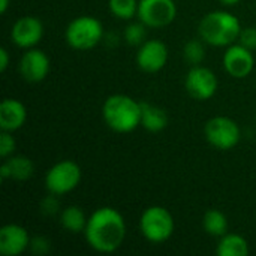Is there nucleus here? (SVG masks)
I'll use <instances>...</instances> for the list:
<instances>
[{"instance_id": "nucleus-1", "label": "nucleus", "mask_w": 256, "mask_h": 256, "mask_svg": "<svg viewBox=\"0 0 256 256\" xmlns=\"http://www.w3.org/2000/svg\"><path fill=\"white\" fill-rule=\"evenodd\" d=\"M126 231V220L117 208L99 207L88 216L84 236L94 252L114 254L122 248Z\"/></svg>"}, {"instance_id": "nucleus-2", "label": "nucleus", "mask_w": 256, "mask_h": 256, "mask_svg": "<svg viewBox=\"0 0 256 256\" xmlns=\"http://www.w3.org/2000/svg\"><path fill=\"white\" fill-rule=\"evenodd\" d=\"M243 27L240 20L230 10H212L206 14L198 24L200 38L212 46L226 48L236 44Z\"/></svg>"}, {"instance_id": "nucleus-3", "label": "nucleus", "mask_w": 256, "mask_h": 256, "mask_svg": "<svg viewBox=\"0 0 256 256\" xmlns=\"http://www.w3.org/2000/svg\"><path fill=\"white\" fill-rule=\"evenodd\" d=\"M141 102L122 93L111 94L102 105L105 124L117 134H129L141 126Z\"/></svg>"}, {"instance_id": "nucleus-4", "label": "nucleus", "mask_w": 256, "mask_h": 256, "mask_svg": "<svg viewBox=\"0 0 256 256\" xmlns=\"http://www.w3.org/2000/svg\"><path fill=\"white\" fill-rule=\"evenodd\" d=\"M102 22L92 15H80L74 18L64 30L66 44L78 51H87L99 45L104 39Z\"/></svg>"}, {"instance_id": "nucleus-5", "label": "nucleus", "mask_w": 256, "mask_h": 256, "mask_svg": "<svg viewBox=\"0 0 256 256\" xmlns=\"http://www.w3.org/2000/svg\"><path fill=\"white\" fill-rule=\"evenodd\" d=\"M176 230V222L168 208L162 206H150L140 216V232L153 244L168 242Z\"/></svg>"}, {"instance_id": "nucleus-6", "label": "nucleus", "mask_w": 256, "mask_h": 256, "mask_svg": "<svg viewBox=\"0 0 256 256\" xmlns=\"http://www.w3.org/2000/svg\"><path fill=\"white\" fill-rule=\"evenodd\" d=\"M82 178L81 166L70 159H63L54 164L45 174V189L54 195H66L78 188Z\"/></svg>"}, {"instance_id": "nucleus-7", "label": "nucleus", "mask_w": 256, "mask_h": 256, "mask_svg": "<svg viewBox=\"0 0 256 256\" xmlns=\"http://www.w3.org/2000/svg\"><path fill=\"white\" fill-rule=\"evenodd\" d=\"M204 136L212 147L226 152L238 146L242 140V130L238 123L231 117L216 116L206 123Z\"/></svg>"}, {"instance_id": "nucleus-8", "label": "nucleus", "mask_w": 256, "mask_h": 256, "mask_svg": "<svg viewBox=\"0 0 256 256\" xmlns=\"http://www.w3.org/2000/svg\"><path fill=\"white\" fill-rule=\"evenodd\" d=\"M136 16L148 28H164L176 20L177 4L174 0H140Z\"/></svg>"}, {"instance_id": "nucleus-9", "label": "nucleus", "mask_w": 256, "mask_h": 256, "mask_svg": "<svg viewBox=\"0 0 256 256\" xmlns=\"http://www.w3.org/2000/svg\"><path fill=\"white\" fill-rule=\"evenodd\" d=\"M219 87V80L216 74L206 66H192L184 78V88L188 94L195 100L212 99Z\"/></svg>"}, {"instance_id": "nucleus-10", "label": "nucleus", "mask_w": 256, "mask_h": 256, "mask_svg": "<svg viewBox=\"0 0 256 256\" xmlns=\"http://www.w3.org/2000/svg\"><path fill=\"white\" fill-rule=\"evenodd\" d=\"M170 58V51L165 42L160 39L144 40L136 51V64L146 74L160 72Z\"/></svg>"}, {"instance_id": "nucleus-11", "label": "nucleus", "mask_w": 256, "mask_h": 256, "mask_svg": "<svg viewBox=\"0 0 256 256\" xmlns=\"http://www.w3.org/2000/svg\"><path fill=\"white\" fill-rule=\"evenodd\" d=\"M222 64L225 72L237 80H243L249 76L255 68V57L252 50L246 48L244 45L232 44L226 46L224 57H222Z\"/></svg>"}, {"instance_id": "nucleus-12", "label": "nucleus", "mask_w": 256, "mask_h": 256, "mask_svg": "<svg viewBox=\"0 0 256 256\" xmlns=\"http://www.w3.org/2000/svg\"><path fill=\"white\" fill-rule=\"evenodd\" d=\"M44 38V24L38 16L24 15L18 18L10 28V40L22 50L34 48Z\"/></svg>"}, {"instance_id": "nucleus-13", "label": "nucleus", "mask_w": 256, "mask_h": 256, "mask_svg": "<svg viewBox=\"0 0 256 256\" xmlns=\"http://www.w3.org/2000/svg\"><path fill=\"white\" fill-rule=\"evenodd\" d=\"M51 69V62L46 52L39 48L26 50L18 63V72L27 82H40L44 81Z\"/></svg>"}, {"instance_id": "nucleus-14", "label": "nucleus", "mask_w": 256, "mask_h": 256, "mask_svg": "<svg viewBox=\"0 0 256 256\" xmlns=\"http://www.w3.org/2000/svg\"><path fill=\"white\" fill-rule=\"evenodd\" d=\"M32 237L18 224L3 225L0 230V254L3 256H20L30 248Z\"/></svg>"}, {"instance_id": "nucleus-15", "label": "nucleus", "mask_w": 256, "mask_h": 256, "mask_svg": "<svg viewBox=\"0 0 256 256\" xmlns=\"http://www.w3.org/2000/svg\"><path fill=\"white\" fill-rule=\"evenodd\" d=\"M27 108L14 98H6L0 104V129L6 132H15L26 124Z\"/></svg>"}, {"instance_id": "nucleus-16", "label": "nucleus", "mask_w": 256, "mask_h": 256, "mask_svg": "<svg viewBox=\"0 0 256 256\" xmlns=\"http://www.w3.org/2000/svg\"><path fill=\"white\" fill-rule=\"evenodd\" d=\"M34 172V164L27 156H9L0 166V177L3 180L26 182Z\"/></svg>"}, {"instance_id": "nucleus-17", "label": "nucleus", "mask_w": 256, "mask_h": 256, "mask_svg": "<svg viewBox=\"0 0 256 256\" xmlns=\"http://www.w3.org/2000/svg\"><path fill=\"white\" fill-rule=\"evenodd\" d=\"M142 106V116H141V126L153 134L162 132L168 126V112L150 102H141Z\"/></svg>"}, {"instance_id": "nucleus-18", "label": "nucleus", "mask_w": 256, "mask_h": 256, "mask_svg": "<svg viewBox=\"0 0 256 256\" xmlns=\"http://www.w3.org/2000/svg\"><path fill=\"white\" fill-rule=\"evenodd\" d=\"M250 252L248 240L240 234L226 232L219 238L216 254L219 256H248Z\"/></svg>"}, {"instance_id": "nucleus-19", "label": "nucleus", "mask_w": 256, "mask_h": 256, "mask_svg": "<svg viewBox=\"0 0 256 256\" xmlns=\"http://www.w3.org/2000/svg\"><path fill=\"white\" fill-rule=\"evenodd\" d=\"M88 218L86 216L84 210L78 206H69L62 210L60 213V224L70 234L84 232Z\"/></svg>"}, {"instance_id": "nucleus-20", "label": "nucleus", "mask_w": 256, "mask_h": 256, "mask_svg": "<svg viewBox=\"0 0 256 256\" xmlns=\"http://www.w3.org/2000/svg\"><path fill=\"white\" fill-rule=\"evenodd\" d=\"M202 226L208 236L220 238L228 232V218L224 212L218 208H210L202 218Z\"/></svg>"}, {"instance_id": "nucleus-21", "label": "nucleus", "mask_w": 256, "mask_h": 256, "mask_svg": "<svg viewBox=\"0 0 256 256\" xmlns=\"http://www.w3.org/2000/svg\"><path fill=\"white\" fill-rule=\"evenodd\" d=\"M140 0H108V8L111 14L123 21H129L138 14Z\"/></svg>"}, {"instance_id": "nucleus-22", "label": "nucleus", "mask_w": 256, "mask_h": 256, "mask_svg": "<svg viewBox=\"0 0 256 256\" xmlns=\"http://www.w3.org/2000/svg\"><path fill=\"white\" fill-rule=\"evenodd\" d=\"M204 44L206 42L201 38L200 39H190L186 42V45L183 48V57L190 66H198L204 62V58H206Z\"/></svg>"}, {"instance_id": "nucleus-23", "label": "nucleus", "mask_w": 256, "mask_h": 256, "mask_svg": "<svg viewBox=\"0 0 256 256\" xmlns=\"http://www.w3.org/2000/svg\"><path fill=\"white\" fill-rule=\"evenodd\" d=\"M146 28H147V26L142 24L140 20L136 22H129L124 28V33H123L126 44L132 45V46H140L146 40V34H147Z\"/></svg>"}, {"instance_id": "nucleus-24", "label": "nucleus", "mask_w": 256, "mask_h": 256, "mask_svg": "<svg viewBox=\"0 0 256 256\" xmlns=\"http://www.w3.org/2000/svg\"><path fill=\"white\" fill-rule=\"evenodd\" d=\"M12 134L14 132H6V130H2L0 134V156L3 159L12 156L16 148V141L12 136Z\"/></svg>"}, {"instance_id": "nucleus-25", "label": "nucleus", "mask_w": 256, "mask_h": 256, "mask_svg": "<svg viewBox=\"0 0 256 256\" xmlns=\"http://www.w3.org/2000/svg\"><path fill=\"white\" fill-rule=\"evenodd\" d=\"M60 212V201H58V195L50 194L48 196H45L40 202V213L44 216H54Z\"/></svg>"}, {"instance_id": "nucleus-26", "label": "nucleus", "mask_w": 256, "mask_h": 256, "mask_svg": "<svg viewBox=\"0 0 256 256\" xmlns=\"http://www.w3.org/2000/svg\"><path fill=\"white\" fill-rule=\"evenodd\" d=\"M32 254L34 255H45L50 252V240L40 236H36L30 240V248Z\"/></svg>"}, {"instance_id": "nucleus-27", "label": "nucleus", "mask_w": 256, "mask_h": 256, "mask_svg": "<svg viewBox=\"0 0 256 256\" xmlns=\"http://www.w3.org/2000/svg\"><path fill=\"white\" fill-rule=\"evenodd\" d=\"M238 42L249 50H256V27H246L242 30Z\"/></svg>"}, {"instance_id": "nucleus-28", "label": "nucleus", "mask_w": 256, "mask_h": 256, "mask_svg": "<svg viewBox=\"0 0 256 256\" xmlns=\"http://www.w3.org/2000/svg\"><path fill=\"white\" fill-rule=\"evenodd\" d=\"M10 57H9V51L6 48H0V70L6 72L8 66H9Z\"/></svg>"}, {"instance_id": "nucleus-29", "label": "nucleus", "mask_w": 256, "mask_h": 256, "mask_svg": "<svg viewBox=\"0 0 256 256\" xmlns=\"http://www.w3.org/2000/svg\"><path fill=\"white\" fill-rule=\"evenodd\" d=\"M9 3H10V0H0V12L2 14H6L8 12Z\"/></svg>"}, {"instance_id": "nucleus-30", "label": "nucleus", "mask_w": 256, "mask_h": 256, "mask_svg": "<svg viewBox=\"0 0 256 256\" xmlns=\"http://www.w3.org/2000/svg\"><path fill=\"white\" fill-rule=\"evenodd\" d=\"M222 4H225V6H236V4H238L242 0H219Z\"/></svg>"}]
</instances>
